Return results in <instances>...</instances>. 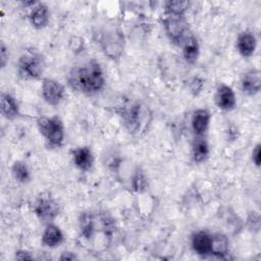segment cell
I'll return each mask as SVG.
<instances>
[{
    "label": "cell",
    "mask_w": 261,
    "mask_h": 261,
    "mask_svg": "<svg viewBox=\"0 0 261 261\" xmlns=\"http://www.w3.org/2000/svg\"><path fill=\"white\" fill-rule=\"evenodd\" d=\"M67 86L76 93L95 95L101 92L106 84L105 74L101 64L91 59L87 62L72 66L66 75Z\"/></svg>",
    "instance_id": "6da1fadb"
},
{
    "label": "cell",
    "mask_w": 261,
    "mask_h": 261,
    "mask_svg": "<svg viewBox=\"0 0 261 261\" xmlns=\"http://www.w3.org/2000/svg\"><path fill=\"white\" fill-rule=\"evenodd\" d=\"M46 68L44 55L35 48H27L19 55L16 62V71L24 81L41 80Z\"/></svg>",
    "instance_id": "7a4b0ae2"
},
{
    "label": "cell",
    "mask_w": 261,
    "mask_h": 261,
    "mask_svg": "<svg viewBox=\"0 0 261 261\" xmlns=\"http://www.w3.org/2000/svg\"><path fill=\"white\" fill-rule=\"evenodd\" d=\"M36 124L48 149L56 150L63 146L65 127L62 119L58 115L41 116L37 119Z\"/></svg>",
    "instance_id": "3957f363"
},
{
    "label": "cell",
    "mask_w": 261,
    "mask_h": 261,
    "mask_svg": "<svg viewBox=\"0 0 261 261\" xmlns=\"http://www.w3.org/2000/svg\"><path fill=\"white\" fill-rule=\"evenodd\" d=\"M161 24L166 38L174 46L181 47L182 43L191 35L190 24L186 15L163 14Z\"/></svg>",
    "instance_id": "277c9868"
},
{
    "label": "cell",
    "mask_w": 261,
    "mask_h": 261,
    "mask_svg": "<svg viewBox=\"0 0 261 261\" xmlns=\"http://www.w3.org/2000/svg\"><path fill=\"white\" fill-rule=\"evenodd\" d=\"M99 45L103 53L111 60H118L124 50L125 39L123 32L118 27L105 29L99 38Z\"/></svg>",
    "instance_id": "5b68a950"
},
{
    "label": "cell",
    "mask_w": 261,
    "mask_h": 261,
    "mask_svg": "<svg viewBox=\"0 0 261 261\" xmlns=\"http://www.w3.org/2000/svg\"><path fill=\"white\" fill-rule=\"evenodd\" d=\"M119 113L125 128L132 134H139L145 130L150 121L148 117L151 116L148 108L139 102L123 108Z\"/></svg>",
    "instance_id": "8992f818"
},
{
    "label": "cell",
    "mask_w": 261,
    "mask_h": 261,
    "mask_svg": "<svg viewBox=\"0 0 261 261\" xmlns=\"http://www.w3.org/2000/svg\"><path fill=\"white\" fill-rule=\"evenodd\" d=\"M33 210L36 217L44 224L54 222L61 212L59 203L48 191L37 195L33 204Z\"/></svg>",
    "instance_id": "52a82bcc"
},
{
    "label": "cell",
    "mask_w": 261,
    "mask_h": 261,
    "mask_svg": "<svg viewBox=\"0 0 261 261\" xmlns=\"http://www.w3.org/2000/svg\"><path fill=\"white\" fill-rule=\"evenodd\" d=\"M41 96L50 106H58L66 96V90L63 84L52 77L42 79Z\"/></svg>",
    "instance_id": "ba28073f"
},
{
    "label": "cell",
    "mask_w": 261,
    "mask_h": 261,
    "mask_svg": "<svg viewBox=\"0 0 261 261\" xmlns=\"http://www.w3.org/2000/svg\"><path fill=\"white\" fill-rule=\"evenodd\" d=\"M214 102L222 111H231L237 106V97L232 88L226 84H220L214 94Z\"/></svg>",
    "instance_id": "9c48e42d"
},
{
    "label": "cell",
    "mask_w": 261,
    "mask_h": 261,
    "mask_svg": "<svg viewBox=\"0 0 261 261\" xmlns=\"http://www.w3.org/2000/svg\"><path fill=\"white\" fill-rule=\"evenodd\" d=\"M257 48V38L253 31L244 30L239 33L236 40V49L244 58H250L254 55Z\"/></svg>",
    "instance_id": "30bf717a"
},
{
    "label": "cell",
    "mask_w": 261,
    "mask_h": 261,
    "mask_svg": "<svg viewBox=\"0 0 261 261\" xmlns=\"http://www.w3.org/2000/svg\"><path fill=\"white\" fill-rule=\"evenodd\" d=\"M71 160L79 170L89 172L94 166L95 157L90 147L79 146L71 150Z\"/></svg>",
    "instance_id": "8fae6325"
},
{
    "label": "cell",
    "mask_w": 261,
    "mask_h": 261,
    "mask_svg": "<svg viewBox=\"0 0 261 261\" xmlns=\"http://www.w3.org/2000/svg\"><path fill=\"white\" fill-rule=\"evenodd\" d=\"M28 20L35 30H43L48 27L50 21V10L46 3L39 2L30 9Z\"/></svg>",
    "instance_id": "7c38bea8"
},
{
    "label": "cell",
    "mask_w": 261,
    "mask_h": 261,
    "mask_svg": "<svg viewBox=\"0 0 261 261\" xmlns=\"http://www.w3.org/2000/svg\"><path fill=\"white\" fill-rule=\"evenodd\" d=\"M260 70L258 68L247 69L241 77V90L247 96H255L260 92Z\"/></svg>",
    "instance_id": "4fadbf2b"
},
{
    "label": "cell",
    "mask_w": 261,
    "mask_h": 261,
    "mask_svg": "<svg viewBox=\"0 0 261 261\" xmlns=\"http://www.w3.org/2000/svg\"><path fill=\"white\" fill-rule=\"evenodd\" d=\"M191 247L194 253L202 258L210 256L211 233L204 229L195 231L191 237Z\"/></svg>",
    "instance_id": "5bb4252c"
},
{
    "label": "cell",
    "mask_w": 261,
    "mask_h": 261,
    "mask_svg": "<svg viewBox=\"0 0 261 261\" xmlns=\"http://www.w3.org/2000/svg\"><path fill=\"white\" fill-rule=\"evenodd\" d=\"M98 214L93 211H83L79 216V229L81 236L86 239H92L98 230Z\"/></svg>",
    "instance_id": "9a60e30c"
},
{
    "label": "cell",
    "mask_w": 261,
    "mask_h": 261,
    "mask_svg": "<svg viewBox=\"0 0 261 261\" xmlns=\"http://www.w3.org/2000/svg\"><path fill=\"white\" fill-rule=\"evenodd\" d=\"M211 121V113L206 108L196 109L191 118V126L195 137L205 136Z\"/></svg>",
    "instance_id": "2e32d148"
},
{
    "label": "cell",
    "mask_w": 261,
    "mask_h": 261,
    "mask_svg": "<svg viewBox=\"0 0 261 261\" xmlns=\"http://www.w3.org/2000/svg\"><path fill=\"white\" fill-rule=\"evenodd\" d=\"M0 111L7 120H13L20 116V107L16 98L9 92H2L0 96Z\"/></svg>",
    "instance_id": "e0dca14e"
},
{
    "label": "cell",
    "mask_w": 261,
    "mask_h": 261,
    "mask_svg": "<svg viewBox=\"0 0 261 261\" xmlns=\"http://www.w3.org/2000/svg\"><path fill=\"white\" fill-rule=\"evenodd\" d=\"M65 238L61 228L54 222L45 224V228L41 236V244L47 248H57L63 242Z\"/></svg>",
    "instance_id": "ac0fdd59"
},
{
    "label": "cell",
    "mask_w": 261,
    "mask_h": 261,
    "mask_svg": "<svg viewBox=\"0 0 261 261\" xmlns=\"http://www.w3.org/2000/svg\"><path fill=\"white\" fill-rule=\"evenodd\" d=\"M229 253V240L223 232L211 233L210 256L218 259H225Z\"/></svg>",
    "instance_id": "d6986e66"
},
{
    "label": "cell",
    "mask_w": 261,
    "mask_h": 261,
    "mask_svg": "<svg viewBox=\"0 0 261 261\" xmlns=\"http://www.w3.org/2000/svg\"><path fill=\"white\" fill-rule=\"evenodd\" d=\"M210 155V147L205 139V136L195 137L192 143L191 156L192 160L196 164H201L205 162Z\"/></svg>",
    "instance_id": "ffe728a7"
},
{
    "label": "cell",
    "mask_w": 261,
    "mask_h": 261,
    "mask_svg": "<svg viewBox=\"0 0 261 261\" xmlns=\"http://www.w3.org/2000/svg\"><path fill=\"white\" fill-rule=\"evenodd\" d=\"M181 55L186 63L195 64L200 55V44L194 35H190L181 45Z\"/></svg>",
    "instance_id": "44dd1931"
},
{
    "label": "cell",
    "mask_w": 261,
    "mask_h": 261,
    "mask_svg": "<svg viewBox=\"0 0 261 261\" xmlns=\"http://www.w3.org/2000/svg\"><path fill=\"white\" fill-rule=\"evenodd\" d=\"M11 174L15 181L27 185L32 180V173L27 162L22 160H15L11 165Z\"/></svg>",
    "instance_id": "7402d4cb"
},
{
    "label": "cell",
    "mask_w": 261,
    "mask_h": 261,
    "mask_svg": "<svg viewBox=\"0 0 261 261\" xmlns=\"http://www.w3.org/2000/svg\"><path fill=\"white\" fill-rule=\"evenodd\" d=\"M149 181L142 167L137 166L130 176V188L137 194H143L148 190Z\"/></svg>",
    "instance_id": "603a6c76"
},
{
    "label": "cell",
    "mask_w": 261,
    "mask_h": 261,
    "mask_svg": "<svg viewBox=\"0 0 261 261\" xmlns=\"http://www.w3.org/2000/svg\"><path fill=\"white\" fill-rule=\"evenodd\" d=\"M190 7L189 1L181 0H169L163 3V14L173 15H186Z\"/></svg>",
    "instance_id": "cb8c5ba5"
},
{
    "label": "cell",
    "mask_w": 261,
    "mask_h": 261,
    "mask_svg": "<svg viewBox=\"0 0 261 261\" xmlns=\"http://www.w3.org/2000/svg\"><path fill=\"white\" fill-rule=\"evenodd\" d=\"M246 225L249 230L252 232H259L260 230V215L256 211H250L247 219H246Z\"/></svg>",
    "instance_id": "d4e9b609"
},
{
    "label": "cell",
    "mask_w": 261,
    "mask_h": 261,
    "mask_svg": "<svg viewBox=\"0 0 261 261\" xmlns=\"http://www.w3.org/2000/svg\"><path fill=\"white\" fill-rule=\"evenodd\" d=\"M85 48V42L81 37H71L69 39V49L73 54L81 53Z\"/></svg>",
    "instance_id": "484cf974"
},
{
    "label": "cell",
    "mask_w": 261,
    "mask_h": 261,
    "mask_svg": "<svg viewBox=\"0 0 261 261\" xmlns=\"http://www.w3.org/2000/svg\"><path fill=\"white\" fill-rule=\"evenodd\" d=\"M189 87H190L191 93L194 96H198L201 93V91H202V89L204 87V81L202 79H200L199 76H194L190 81Z\"/></svg>",
    "instance_id": "4316f807"
},
{
    "label": "cell",
    "mask_w": 261,
    "mask_h": 261,
    "mask_svg": "<svg viewBox=\"0 0 261 261\" xmlns=\"http://www.w3.org/2000/svg\"><path fill=\"white\" fill-rule=\"evenodd\" d=\"M9 60V51L7 45L1 41L0 43V67L1 69H4L5 66L7 65Z\"/></svg>",
    "instance_id": "83f0119b"
},
{
    "label": "cell",
    "mask_w": 261,
    "mask_h": 261,
    "mask_svg": "<svg viewBox=\"0 0 261 261\" xmlns=\"http://www.w3.org/2000/svg\"><path fill=\"white\" fill-rule=\"evenodd\" d=\"M251 159L253 164L256 167L260 166V160H261V145L258 143L255 145V147L253 148L252 152H251Z\"/></svg>",
    "instance_id": "f1b7e54d"
},
{
    "label": "cell",
    "mask_w": 261,
    "mask_h": 261,
    "mask_svg": "<svg viewBox=\"0 0 261 261\" xmlns=\"http://www.w3.org/2000/svg\"><path fill=\"white\" fill-rule=\"evenodd\" d=\"M14 259L15 260H33L34 255L32 252L24 250V249H19L14 252Z\"/></svg>",
    "instance_id": "f546056e"
},
{
    "label": "cell",
    "mask_w": 261,
    "mask_h": 261,
    "mask_svg": "<svg viewBox=\"0 0 261 261\" xmlns=\"http://www.w3.org/2000/svg\"><path fill=\"white\" fill-rule=\"evenodd\" d=\"M60 261H72V260H76L77 259V256L73 253V252H70V251H63L59 258H58Z\"/></svg>",
    "instance_id": "4dcf8cb0"
}]
</instances>
